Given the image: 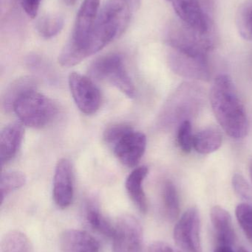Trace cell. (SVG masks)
<instances>
[{
  "label": "cell",
  "mask_w": 252,
  "mask_h": 252,
  "mask_svg": "<svg viewBox=\"0 0 252 252\" xmlns=\"http://www.w3.org/2000/svg\"><path fill=\"white\" fill-rule=\"evenodd\" d=\"M147 174V167L141 166L131 172L125 183L129 196L139 211L143 213H146L148 210L147 199L143 188L144 182Z\"/></svg>",
  "instance_id": "e0dca14e"
},
{
  "label": "cell",
  "mask_w": 252,
  "mask_h": 252,
  "mask_svg": "<svg viewBox=\"0 0 252 252\" xmlns=\"http://www.w3.org/2000/svg\"><path fill=\"white\" fill-rule=\"evenodd\" d=\"M176 244L183 252H203L201 217L196 207L188 209L176 223L173 232Z\"/></svg>",
  "instance_id": "52a82bcc"
},
{
  "label": "cell",
  "mask_w": 252,
  "mask_h": 252,
  "mask_svg": "<svg viewBox=\"0 0 252 252\" xmlns=\"http://www.w3.org/2000/svg\"><path fill=\"white\" fill-rule=\"evenodd\" d=\"M70 90L77 107L87 115H94L101 106V94L94 83L84 75L72 72L69 75Z\"/></svg>",
  "instance_id": "9c48e42d"
},
{
  "label": "cell",
  "mask_w": 252,
  "mask_h": 252,
  "mask_svg": "<svg viewBox=\"0 0 252 252\" xmlns=\"http://www.w3.org/2000/svg\"><path fill=\"white\" fill-rule=\"evenodd\" d=\"M1 252H34V247L26 235L19 231H10L3 236Z\"/></svg>",
  "instance_id": "44dd1931"
},
{
  "label": "cell",
  "mask_w": 252,
  "mask_h": 252,
  "mask_svg": "<svg viewBox=\"0 0 252 252\" xmlns=\"http://www.w3.org/2000/svg\"><path fill=\"white\" fill-rule=\"evenodd\" d=\"M130 9L126 0H108L105 2L86 42L87 58L122 35L130 22Z\"/></svg>",
  "instance_id": "7a4b0ae2"
},
{
  "label": "cell",
  "mask_w": 252,
  "mask_h": 252,
  "mask_svg": "<svg viewBox=\"0 0 252 252\" xmlns=\"http://www.w3.org/2000/svg\"><path fill=\"white\" fill-rule=\"evenodd\" d=\"M41 0H21V5L27 15L34 19L38 14Z\"/></svg>",
  "instance_id": "f1b7e54d"
},
{
  "label": "cell",
  "mask_w": 252,
  "mask_h": 252,
  "mask_svg": "<svg viewBox=\"0 0 252 252\" xmlns=\"http://www.w3.org/2000/svg\"><path fill=\"white\" fill-rule=\"evenodd\" d=\"M112 239V252H143V231L133 216L118 219Z\"/></svg>",
  "instance_id": "ba28073f"
},
{
  "label": "cell",
  "mask_w": 252,
  "mask_h": 252,
  "mask_svg": "<svg viewBox=\"0 0 252 252\" xmlns=\"http://www.w3.org/2000/svg\"><path fill=\"white\" fill-rule=\"evenodd\" d=\"M62 252H99L98 241L85 231L69 229L60 236Z\"/></svg>",
  "instance_id": "9a60e30c"
},
{
  "label": "cell",
  "mask_w": 252,
  "mask_h": 252,
  "mask_svg": "<svg viewBox=\"0 0 252 252\" xmlns=\"http://www.w3.org/2000/svg\"><path fill=\"white\" fill-rule=\"evenodd\" d=\"M238 252H249L247 251V250H246V249L241 248V249H240L239 250H238Z\"/></svg>",
  "instance_id": "836d02e7"
},
{
  "label": "cell",
  "mask_w": 252,
  "mask_h": 252,
  "mask_svg": "<svg viewBox=\"0 0 252 252\" xmlns=\"http://www.w3.org/2000/svg\"><path fill=\"white\" fill-rule=\"evenodd\" d=\"M223 136L217 127H206L194 136L193 148L201 154H209L220 148Z\"/></svg>",
  "instance_id": "d6986e66"
},
{
  "label": "cell",
  "mask_w": 252,
  "mask_h": 252,
  "mask_svg": "<svg viewBox=\"0 0 252 252\" xmlns=\"http://www.w3.org/2000/svg\"><path fill=\"white\" fill-rule=\"evenodd\" d=\"M64 27V19L60 15H47L38 19L36 29L38 33L44 38L56 36Z\"/></svg>",
  "instance_id": "603a6c76"
},
{
  "label": "cell",
  "mask_w": 252,
  "mask_h": 252,
  "mask_svg": "<svg viewBox=\"0 0 252 252\" xmlns=\"http://www.w3.org/2000/svg\"><path fill=\"white\" fill-rule=\"evenodd\" d=\"M194 136L192 135L190 121L182 122L178 131V143L180 149L185 154H189L193 148Z\"/></svg>",
  "instance_id": "4316f807"
},
{
  "label": "cell",
  "mask_w": 252,
  "mask_h": 252,
  "mask_svg": "<svg viewBox=\"0 0 252 252\" xmlns=\"http://www.w3.org/2000/svg\"><path fill=\"white\" fill-rule=\"evenodd\" d=\"M210 219L219 244L232 247L235 241V233L229 212L220 206H215L211 209Z\"/></svg>",
  "instance_id": "2e32d148"
},
{
  "label": "cell",
  "mask_w": 252,
  "mask_h": 252,
  "mask_svg": "<svg viewBox=\"0 0 252 252\" xmlns=\"http://www.w3.org/2000/svg\"><path fill=\"white\" fill-rule=\"evenodd\" d=\"M168 63L173 72L180 76L201 81H208L210 78L207 57L193 56L170 48Z\"/></svg>",
  "instance_id": "30bf717a"
},
{
  "label": "cell",
  "mask_w": 252,
  "mask_h": 252,
  "mask_svg": "<svg viewBox=\"0 0 252 252\" xmlns=\"http://www.w3.org/2000/svg\"><path fill=\"white\" fill-rule=\"evenodd\" d=\"M26 183V176L18 171L6 172L2 173L0 179V193L1 202H4V198L13 192L24 186Z\"/></svg>",
  "instance_id": "cb8c5ba5"
},
{
  "label": "cell",
  "mask_w": 252,
  "mask_h": 252,
  "mask_svg": "<svg viewBox=\"0 0 252 252\" xmlns=\"http://www.w3.org/2000/svg\"><path fill=\"white\" fill-rule=\"evenodd\" d=\"M232 185L237 195L246 201L252 199V190L247 181L242 175L235 174L232 178Z\"/></svg>",
  "instance_id": "83f0119b"
},
{
  "label": "cell",
  "mask_w": 252,
  "mask_h": 252,
  "mask_svg": "<svg viewBox=\"0 0 252 252\" xmlns=\"http://www.w3.org/2000/svg\"><path fill=\"white\" fill-rule=\"evenodd\" d=\"M38 81L32 76H23L13 81L6 89L1 98V106L5 112L13 111L15 103L22 96L36 90Z\"/></svg>",
  "instance_id": "ac0fdd59"
},
{
  "label": "cell",
  "mask_w": 252,
  "mask_h": 252,
  "mask_svg": "<svg viewBox=\"0 0 252 252\" xmlns=\"http://www.w3.org/2000/svg\"><path fill=\"white\" fill-rule=\"evenodd\" d=\"M171 3L179 19L202 33L213 32L212 22L198 0H167Z\"/></svg>",
  "instance_id": "8fae6325"
},
{
  "label": "cell",
  "mask_w": 252,
  "mask_h": 252,
  "mask_svg": "<svg viewBox=\"0 0 252 252\" xmlns=\"http://www.w3.org/2000/svg\"><path fill=\"white\" fill-rule=\"evenodd\" d=\"M162 202L164 216L174 221L180 214V201L176 186L170 181H167L163 186Z\"/></svg>",
  "instance_id": "ffe728a7"
},
{
  "label": "cell",
  "mask_w": 252,
  "mask_h": 252,
  "mask_svg": "<svg viewBox=\"0 0 252 252\" xmlns=\"http://www.w3.org/2000/svg\"><path fill=\"white\" fill-rule=\"evenodd\" d=\"M250 175H251V178H252V161H250Z\"/></svg>",
  "instance_id": "d6a6232c"
},
{
  "label": "cell",
  "mask_w": 252,
  "mask_h": 252,
  "mask_svg": "<svg viewBox=\"0 0 252 252\" xmlns=\"http://www.w3.org/2000/svg\"><path fill=\"white\" fill-rule=\"evenodd\" d=\"M89 73L96 79L114 86L130 98L136 95L134 84L120 55L108 54L96 59L90 66Z\"/></svg>",
  "instance_id": "8992f818"
},
{
  "label": "cell",
  "mask_w": 252,
  "mask_h": 252,
  "mask_svg": "<svg viewBox=\"0 0 252 252\" xmlns=\"http://www.w3.org/2000/svg\"><path fill=\"white\" fill-rule=\"evenodd\" d=\"M63 1L68 5H72V4H75L76 0H63Z\"/></svg>",
  "instance_id": "1f68e13d"
},
{
  "label": "cell",
  "mask_w": 252,
  "mask_h": 252,
  "mask_svg": "<svg viewBox=\"0 0 252 252\" xmlns=\"http://www.w3.org/2000/svg\"><path fill=\"white\" fill-rule=\"evenodd\" d=\"M186 86H182L168 100L161 115V122L164 124L189 121L187 119L199 107L198 97L190 99L186 94Z\"/></svg>",
  "instance_id": "4fadbf2b"
},
{
  "label": "cell",
  "mask_w": 252,
  "mask_h": 252,
  "mask_svg": "<svg viewBox=\"0 0 252 252\" xmlns=\"http://www.w3.org/2000/svg\"><path fill=\"white\" fill-rule=\"evenodd\" d=\"M214 252H234L230 246L219 245Z\"/></svg>",
  "instance_id": "4dcf8cb0"
},
{
  "label": "cell",
  "mask_w": 252,
  "mask_h": 252,
  "mask_svg": "<svg viewBox=\"0 0 252 252\" xmlns=\"http://www.w3.org/2000/svg\"><path fill=\"white\" fill-rule=\"evenodd\" d=\"M215 116L224 131L234 139H242L249 132L245 107L232 78L220 75L215 79L210 94Z\"/></svg>",
  "instance_id": "6da1fadb"
},
{
  "label": "cell",
  "mask_w": 252,
  "mask_h": 252,
  "mask_svg": "<svg viewBox=\"0 0 252 252\" xmlns=\"http://www.w3.org/2000/svg\"><path fill=\"white\" fill-rule=\"evenodd\" d=\"M104 138L120 162L127 167H136L146 151L144 133L130 126H110L105 132Z\"/></svg>",
  "instance_id": "3957f363"
},
{
  "label": "cell",
  "mask_w": 252,
  "mask_h": 252,
  "mask_svg": "<svg viewBox=\"0 0 252 252\" xmlns=\"http://www.w3.org/2000/svg\"><path fill=\"white\" fill-rule=\"evenodd\" d=\"M148 252H176L167 243L156 241L149 246Z\"/></svg>",
  "instance_id": "f546056e"
},
{
  "label": "cell",
  "mask_w": 252,
  "mask_h": 252,
  "mask_svg": "<svg viewBox=\"0 0 252 252\" xmlns=\"http://www.w3.org/2000/svg\"><path fill=\"white\" fill-rule=\"evenodd\" d=\"M236 25L241 36L247 40H252V0L244 1L238 9Z\"/></svg>",
  "instance_id": "d4e9b609"
},
{
  "label": "cell",
  "mask_w": 252,
  "mask_h": 252,
  "mask_svg": "<svg viewBox=\"0 0 252 252\" xmlns=\"http://www.w3.org/2000/svg\"><path fill=\"white\" fill-rule=\"evenodd\" d=\"M23 124L13 123L6 126L0 133V161L1 165L8 163L16 157L23 140Z\"/></svg>",
  "instance_id": "5bb4252c"
},
{
  "label": "cell",
  "mask_w": 252,
  "mask_h": 252,
  "mask_svg": "<svg viewBox=\"0 0 252 252\" xmlns=\"http://www.w3.org/2000/svg\"><path fill=\"white\" fill-rule=\"evenodd\" d=\"M85 217L92 229L108 238H112L115 231V225L111 224L109 220L101 213L97 207L94 205L88 206L86 210Z\"/></svg>",
  "instance_id": "7402d4cb"
},
{
  "label": "cell",
  "mask_w": 252,
  "mask_h": 252,
  "mask_svg": "<svg viewBox=\"0 0 252 252\" xmlns=\"http://www.w3.org/2000/svg\"><path fill=\"white\" fill-rule=\"evenodd\" d=\"M165 38L170 48L204 57H207L216 44L214 32H198L180 19L170 22L166 29Z\"/></svg>",
  "instance_id": "277c9868"
},
{
  "label": "cell",
  "mask_w": 252,
  "mask_h": 252,
  "mask_svg": "<svg viewBox=\"0 0 252 252\" xmlns=\"http://www.w3.org/2000/svg\"><path fill=\"white\" fill-rule=\"evenodd\" d=\"M235 214L241 229L252 244V206L246 202L240 204L237 207Z\"/></svg>",
  "instance_id": "484cf974"
},
{
  "label": "cell",
  "mask_w": 252,
  "mask_h": 252,
  "mask_svg": "<svg viewBox=\"0 0 252 252\" xmlns=\"http://www.w3.org/2000/svg\"><path fill=\"white\" fill-rule=\"evenodd\" d=\"M74 196L73 173L69 160L58 161L53 178V197L56 205L66 209L72 204Z\"/></svg>",
  "instance_id": "7c38bea8"
},
{
  "label": "cell",
  "mask_w": 252,
  "mask_h": 252,
  "mask_svg": "<svg viewBox=\"0 0 252 252\" xmlns=\"http://www.w3.org/2000/svg\"><path fill=\"white\" fill-rule=\"evenodd\" d=\"M13 112L23 125L41 128L49 125L57 116L58 106L47 96L33 90L15 103Z\"/></svg>",
  "instance_id": "5b68a950"
}]
</instances>
